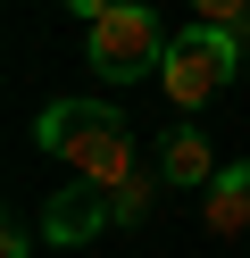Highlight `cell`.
Listing matches in <instances>:
<instances>
[{"instance_id": "cell-9", "label": "cell", "mask_w": 250, "mask_h": 258, "mask_svg": "<svg viewBox=\"0 0 250 258\" xmlns=\"http://www.w3.org/2000/svg\"><path fill=\"white\" fill-rule=\"evenodd\" d=\"M0 258H33V225H25V217L0 225Z\"/></svg>"}, {"instance_id": "cell-6", "label": "cell", "mask_w": 250, "mask_h": 258, "mask_svg": "<svg viewBox=\"0 0 250 258\" xmlns=\"http://www.w3.org/2000/svg\"><path fill=\"white\" fill-rule=\"evenodd\" d=\"M159 175L175 191H209L217 183V158H209V142H200V125H175V134L159 142Z\"/></svg>"}, {"instance_id": "cell-4", "label": "cell", "mask_w": 250, "mask_h": 258, "mask_svg": "<svg viewBox=\"0 0 250 258\" xmlns=\"http://www.w3.org/2000/svg\"><path fill=\"white\" fill-rule=\"evenodd\" d=\"M109 191L100 183H75V191H59V200H50V217H42V233L59 241V250H75V241H92V233H109Z\"/></svg>"}, {"instance_id": "cell-2", "label": "cell", "mask_w": 250, "mask_h": 258, "mask_svg": "<svg viewBox=\"0 0 250 258\" xmlns=\"http://www.w3.org/2000/svg\"><path fill=\"white\" fill-rule=\"evenodd\" d=\"M167 25H159V9L150 0H117V9H100L92 25H83V58H92L109 84H142V75H159L167 67Z\"/></svg>"}, {"instance_id": "cell-7", "label": "cell", "mask_w": 250, "mask_h": 258, "mask_svg": "<svg viewBox=\"0 0 250 258\" xmlns=\"http://www.w3.org/2000/svg\"><path fill=\"white\" fill-rule=\"evenodd\" d=\"M159 183H167L159 167H142L133 183H117V191H109V217H117V225H142V217H150V200H159Z\"/></svg>"}, {"instance_id": "cell-3", "label": "cell", "mask_w": 250, "mask_h": 258, "mask_svg": "<svg viewBox=\"0 0 250 258\" xmlns=\"http://www.w3.org/2000/svg\"><path fill=\"white\" fill-rule=\"evenodd\" d=\"M233 67H242L233 34H217V25H183V34L167 42V67H159V84H167V100H175V108H209L217 92L233 84Z\"/></svg>"}, {"instance_id": "cell-8", "label": "cell", "mask_w": 250, "mask_h": 258, "mask_svg": "<svg viewBox=\"0 0 250 258\" xmlns=\"http://www.w3.org/2000/svg\"><path fill=\"white\" fill-rule=\"evenodd\" d=\"M192 9V25H217V34H242L250 25V0H183Z\"/></svg>"}, {"instance_id": "cell-5", "label": "cell", "mask_w": 250, "mask_h": 258, "mask_svg": "<svg viewBox=\"0 0 250 258\" xmlns=\"http://www.w3.org/2000/svg\"><path fill=\"white\" fill-rule=\"evenodd\" d=\"M200 225H209L217 241H242L250 233V158L242 167H217V183L200 191Z\"/></svg>"}, {"instance_id": "cell-1", "label": "cell", "mask_w": 250, "mask_h": 258, "mask_svg": "<svg viewBox=\"0 0 250 258\" xmlns=\"http://www.w3.org/2000/svg\"><path fill=\"white\" fill-rule=\"evenodd\" d=\"M33 150L67 158L75 183H100V191H117V183L142 175V150H133L125 117H117L109 100H50L42 117H33Z\"/></svg>"}]
</instances>
